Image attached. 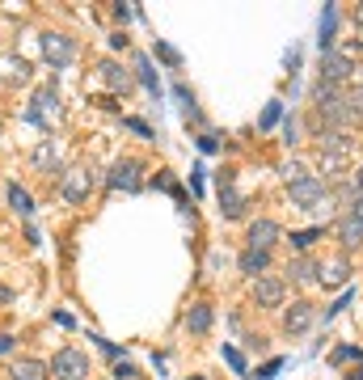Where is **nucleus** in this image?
<instances>
[{
    "instance_id": "b1692460",
    "label": "nucleus",
    "mask_w": 363,
    "mask_h": 380,
    "mask_svg": "<svg viewBox=\"0 0 363 380\" xmlns=\"http://www.w3.org/2000/svg\"><path fill=\"white\" fill-rule=\"evenodd\" d=\"M220 360H224V364H228V368H233L237 376H245V380H250V372H245V355H241L237 347H228V343H224V347H220Z\"/></svg>"
},
{
    "instance_id": "39448f33",
    "label": "nucleus",
    "mask_w": 363,
    "mask_h": 380,
    "mask_svg": "<svg viewBox=\"0 0 363 380\" xmlns=\"http://www.w3.org/2000/svg\"><path fill=\"white\" fill-rule=\"evenodd\" d=\"M351 51H355V47H330V51H321V80H326V85H347V80L355 76Z\"/></svg>"
},
{
    "instance_id": "2f4dec72",
    "label": "nucleus",
    "mask_w": 363,
    "mask_h": 380,
    "mask_svg": "<svg viewBox=\"0 0 363 380\" xmlns=\"http://www.w3.org/2000/svg\"><path fill=\"white\" fill-rule=\"evenodd\" d=\"M279 368H283V360H271L266 368H258V372H254L250 380H275V372H279Z\"/></svg>"
},
{
    "instance_id": "f257e3e1",
    "label": "nucleus",
    "mask_w": 363,
    "mask_h": 380,
    "mask_svg": "<svg viewBox=\"0 0 363 380\" xmlns=\"http://www.w3.org/2000/svg\"><path fill=\"white\" fill-rule=\"evenodd\" d=\"M59 114H63V110H59V89H55V85L34 89V97H30V106H25V123L51 131V127L59 123Z\"/></svg>"
},
{
    "instance_id": "5701e85b",
    "label": "nucleus",
    "mask_w": 363,
    "mask_h": 380,
    "mask_svg": "<svg viewBox=\"0 0 363 380\" xmlns=\"http://www.w3.org/2000/svg\"><path fill=\"white\" fill-rule=\"evenodd\" d=\"M321 237H326V228H300V233H292L288 241H292V250L304 254V250H313V241H321Z\"/></svg>"
},
{
    "instance_id": "c9c22d12",
    "label": "nucleus",
    "mask_w": 363,
    "mask_h": 380,
    "mask_svg": "<svg viewBox=\"0 0 363 380\" xmlns=\"http://www.w3.org/2000/svg\"><path fill=\"white\" fill-rule=\"evenodd\" d=\"M13 347H17V338L13 334H0V355H13Z\"/></svg>"
},
{
    "instance_id": "473e14b6",
    "label": "nucleus",
    "mask_w": 363,
    "mask_h": 380,
    "mask_svg": "<svg viewBox=\"0 0 363 380\" xmlns=\"http://www.w3.org/2000/svg\"><path fill=\"white\" fill-rule=\"evenodd\" d=\"M114 376H118V380H131V376H135V364L118 360V364H114Z\"/></svg>"
},
{
    "instance_id": "1a4fd4ad",
    "label": "nucleus",
    "mask_w": 363,
    "mask_h": 380,
    "mask_svg": "<svg viewBox=\"0 0 363 380\" xmlns=\"http://www.w3.org/2000/svg\"><path fill=\"white\" fill-rule=\"evenodd\" d=\"M279 237H283V228H279L275 220H254V224H250V233H245L250 250H266V254L275 250V241H279Z\"/></svg>"
},
{
    "instance_id": "6ab92c4d",
    "label": "nucleus",
    "mask_w": 363,
    "mask_h": 380,
    "mask_svg": "<svg viewBox=\"0 0 363 380\" xmlns=\"http://www.w3.org/2000/svg\"><path fill=\"white\" fill-rule=\"evenodd\" d=\"M317 140H321V148H326L330 157H343V152L351 148V131H334V127H326Z\"/></svg>"
},
{
    "instance_id": "bb28decb",
    "label": "nucleus",
    "mask_w": 363,
    "mask_h": 380,
    "mask_svg": "<svg viewBox=\"0 0 363 380\" xmlns=\"http://www.w3.org/2000/svg\"><path fill=\"white\" fill-rule=\"evenodd\" d=\"M156 55H161L169 68H182V51H178V47H169L165 38H156Z\"/></svg>"
},
{
    "instance_id": "a19ab883",
    "label": "nucleus",
    "mask_w": 363,
    "mask_h": 380,
    "mask_svg": "<svg viewBox=\"0 0 363 380\" xmlns=\"http://www.w3.org/2000/svg\"><path fill=\"white\" fill-rule=\"evenodd\" d=\"M355 25H363V4L355 8Z\"/></svg>"
},
{
    "instance_id": "4be33fe9",
    "label": "nucleus",
    "mask_w": 363,
    "mask_h": 380,
    "mask_svg": "<svg viewBox=\"0 0 363 380\" xmlns=\"http://www.w3.org/2000/svg\"><path fill=\"white\" fill-rule=\"evenodd\" d=\"M8 207H13L17 216H34V199H30V190L17 186V182H8Z\"/></svg>"
},
{
    "instance_id": "6e6552de",
    "label": "nucleus",
    "mask_w": 363,
    "mask_h": 380,
    "mask_svg": "<svg viewBox=\"0 0 363 380\" xmlns=\"http://www.w3.org/2000/svg\"><path fill=\"white\" fill-rule=\"evenodd\" d=\"M42 51H47V59H51L55 68H68V63L76 59V42H72L68 34H42Z\"/></svg>"
},
{
    "instance_id": "79ce46f5",
    "label": "nucleus",
    "mask_w": 363,
    "mask_h": 380,
    "mask_svg": "<svg viewBox=\"0 0 363 380\" xmlns=\"http://www.w3.org/2000/svg\"><path fill=\"white\" fill-rule=\"evenodd\" d=\"M0 300H8V288H0Z\"/></svg>"
},
{
    "instance_id": "37998d69",
    "label": "nucleus",
    "mask_w": 363,
    "mask_h": 380,
    "mask_svg": "<svg viewBox=\"0 0 363 380\" xmlns=\"http://www.w3.org/2000/svg\"><path fill=\"white\" fill-rule=\"evenodd\" d=\"M186 380H203V376H186Z\"/></svg>"
},
{
    "instance_id": "cd10ccee",
    "label": "nucleus",
    "mask_w": 363,
    "mask_h": 380,
    "mask_svg": "<svg viewBox=\"0 0 363 380\" xmlns=\"http://www.w3.org/2000/svg\"><path fill=\"white\" fill-rule=\"evenodd\" d=\"M279 118H283V102H271V106H266V110H262V118H258V127H262V131H266V127H275V123H279Z\"/></svg>"
},
{
    "instance_id": "f704fd0d",
    "label": "nucleus",
    "mask_w": 363,
    "mask_h": 380,
    "mask_svg": "<svg viewBox=\"0 0 363 380\" xmlns=\"http://www.w3.org/2000/svg\"><path fill=\"white\" fill-rule=\"evenodd\" d=\"M199 148H203V152H216V148H220V140H216V135H199Z\"/></svg>"
},
{
    "instance_id": "0eeeda50",
    "label": "nucleus",
    "mask_w": 363,
    "mask_h": 380,
    "mask_svg": "<svg viewBox=\"0 0 363 380\" xmlns=\"http://www.w3.org/2000/svg\"><path fill=\"white\" fill-rule=\"evenodd\" d=\"M283 296H288V283H283L279 275H262V279H254V305H258V309H279Z\"/></svg>"
},
{
    "instance_id": "e433bc0d",
    "label": "nucleus",
    "mask_w": 363,
    "mask_h": 380,
    "mask_svg": "<svg viewBox=\"0 0 363 380\" xmlns=\"http://www.w3.org/2000/svg\"><path fill=\"white\" fill-rule=\"evenodd\" d=\"M110 47H114V51H123V47H127V34H123V30H114V34H110Z\"/></svg>"
},
{
    "instance_id": "72a5a7b5",
    "label": "nucleus",
    "mask_w": 363,
    "mask_h": 380,
    "mask_svg": "<svg viewBox=\"0 0 363 380\" xmlns=\"http://www.w3.org/2000/svg\"><path fill=\"white\" fill-rule=\"evenodd\" d=\"M114 21L127 25V21H131V4H114Z\"/></svg>"
},
{
    "instance_id": "ea45409f",
    "label": "nucleus",
    "mask_w": 363,
    "mask_h": 380,
    "mask_svg": "<svg viewBox=\"0 0 363 380\" xmlns=\"http://www.w3.org/2000/svg\"><path fill=\"white\" fill-rule=\"evenodd\" d=\"M347 380H363V364H359V368H355V372H351Z\"/></svg>"
},
{
    "instance_id": "9b49d317",
    "label": "nucleus",
    "mask_w": 363,
    "mask_h": 380,
    "mask_svg": "<svg viewBox=\"0 0 363 380\" xmlns=\"http://www.w3.org/2000/svg\"><path fill=\"white\" fill-rule=\"evenodd\" d=\"M237 266H241V275H254V279H262V275L271 271V254H266V250H250V245H245V254L237 258Z\"/></svg>"
},
{
    "instance_id": "f8f14e48",
    "label": "nucleus",
    "mask_w": 363,
    "mask_h": 380,
    "mask_svg": "<svg viewBox=\"0 0 363 380\" xmlns=\"http://www.w3.org/2000/svg\"><path fill=\"white\" fill-rule=\"evenodd\" d=\"M313 326V305H304V300H296L288 313H283V330L288 334H304Z\"/></svg>"
},
{
    "instance_id": "c85d7f7f",
    "label": "nucleus",
    "mask_w": 363,
    "mask_h": 380,
    "mask_svg": "<svg viewBox=\"0 0 363 380\" xmlns=\"http://www.w3.org/2000/svg\"><path fill=\"white\" fill-rule=\"evenodd\" d=\"M123 127H127V131H135L140 140H156V135H152V127H148L144 118H135V114H127V118H123Z\"/></svg>"
},
{
    "instance_id": "4468645a",
    "label": "nucleus",
    "mask_w": 363,
    "mask_h": 380,
    "mask_svg": "<svg viewBox=\"0 0 363 380\" xmlns=\"http://www.w3.org/2000/svg\"><path fill=\"white\" fill-rule=\"evenodd\" d=\"M34 169H38V173H55V169H59V148H55V140H42V144L34 148Z\"/></svg>"
},
{
    "instance_id": "a211bd4d",
    "label": "nucleus",
    "mask_w": 363,
    "mask_h": 380,
    "mask_svg": "<svg viewBox=\"0 0 363 380\" xmlns=\"http://www.w3.org/2000/svg\"><path fill=\"white\" fill-rule=\"evenodd\" d=\"M334 38H338V4H326V13H321V51H330L334 47Z\"/></svg>"
},
{
    "instance_id": "f03ea898",
    "label": "nucleus",
    "mask_w": 363,
    "mask_h": 380,
    "mask_svg": "<svg viewBox=\"0 0 363 380\" xmlns=\"http://www.w3.org/2000/svg\"><path fill=\"white\" fill-rule=\"evenodd\" d=\"M288 199H292V207H300V212H317V207H334V199H330V190H326V178H300V182H292L288 186Z\"/></svg>"
},
{
    "instance_id": "aec40b11",
    "label": "nucleus",
    "mask_w": 363,
    "mask_h": 380,
    "mask_svg": "<svg viewBox=\"0 0 363 380\" xmlns=\"http://www.w3.org/2000/svg\"><path fill=\"white\" fill-rule=\"evenodd\" d=\"M347 279H351V262H347V258H334V262H326V266H321V283L343 288Z\"/></svg>"
},
{
    "instance_id": "9d476101",
    "label": "nucleus",
    "mask_w": 363,
    "mask_h": 380,
    "mask_svg": "<svg viewBox=\"0 0 363 380\" xmlns=\"http://www.w3.org/2000/svg\"><path fill=\"white\" fill-rule=\"evenodd\" d=\"M97 72H101V80H106V89H110V93H127V89H131V80H135V76H131L118 59H101V68H97Z\"/></svg>"
},
{
    "instance_id": "20e7f679",
    "label": "nucleus",
    "mask_w": 363,
    "mask_h": 380,
    "mask_svg": "<svg viewBox=\"0 0 363 380\" xmlns=\"http://www.w3.org/2000/svg\"><path fill=\"white\" fill-rule=\"evenodd\" d=\"M97 173H101L97 165H76V169H68V173L59 178V195H63L68 203H85V199H89V190L101 182Z\"/></svg>"
},
{
    "instance_id": "412c9836",
    "label": "nucleus",
    "mask_w": 363,
    "mask_h": 380,
    "mask_svg": "<svg viewBox=\"0 0 363 380\" xmlns=\"http://www.w3.org/2000/svg\"><path fill=\"white\" fill-rule=\"evenodd\" d=\"M135 72H140V85L156 97V93H161V76L152 72V59H148V55H135Z\"/></svg>"
},
{
    "instance_id": "423d86ee",
    "label": "nucleus",
    "mask_w": 363,
    "mask_h": 380,
    "mask_svg": "<svg viewBox=\"0 0 363 380\" xmlns=\"http://www.w3.org/2000/svg\"><path fill=\"white\" fill-rule=\"evenodd\" d=\"M106 186H110V190H127V195H135V190L144 186V178H140V161H131V157L114 161L110 173H106Z\"/></svg>"
},
{
    "instance_id": "a878e982",
    "label": "nucleus",
    "mask_w": 363,
    "mask_h": 380,
    "mask_svg": "<svg viewBox=\"0 0 363 380\" xmlns=\"http://www.w3.org/2000/svg\"><path fill=\"white\" fill-rule=\"evenodd\" d=\"M279 173L288 178V186H292V182H300V178H309V169H304V161H296V157H292V161H283V165H279Z\"/></svg>"
},
{
    "instance_id": "f3484780",
    "label": "nucleus",
    "mask_w": 363,
    "mask_h": 380,
    "mask_svg": "<svg viewBox=\"0 0 363 380\" xmlns=\"http://www.w3.org/2000/svg\"><path fill=\"white\" fill-rule=\"evenodd\" d=\"M8 376H13V380H51V372H47L42 360H17Z\"/></svg>"
},
{
    "instance_id": "c756f323",
    "label": "nucleus",
    "mask_w": 363,
    "mask_h": 380,
    "mask_svg": "<svg viewBox=\"0 0 363 380\" xmlns=\"http://www.w3.org/2000/svg\"><path fill=\"white\" fill-rule=\"evenodd\" d=\"M283 140H288V144H300V118H296V114L283 118Z\"/></svg>"
},
{
    "instance_id": "2eb2a0df",
    "label": "nucleus",
    "mask_w": 363,
    "mask_h": 380,
    "mask_svg": "<svg viewBox=\"0 0 363 380\" xmlns=\"http://www.w3.org/2000/svg\"><path fill=\"white\" fill-rule=\"evenodd\" d=\"M288 275H292L296 283H313V279L321 275V266H317V258L300 254V258H292V262H288Z\"/></svg>"
},
{
    "instance_id": "58836bf2",
    "label": "nucleus",
    "mask_w": 363,
    "mask_h": 380,
    "mask_svg": "<svg viewBox=\"0 0 363 380\" xmlns=\"http://www.w3.org/2000/svg\"><path fill=\"white\" fill-rule=\"evenodd\" d=\"M351 182H355V190H359V195H363V169H359V173H355V178H351Z\"/></svg>"
},
{
    "instance_id": "ddd939ff",
    "label": "nucleus",
    "mask_w": 363,
    "mask_h": 380,
    "mask_svg": "<svg viewBox=\"0 0 363 380\" xmlns=\"http://www.w3.org/2000/svg\"><path fill=\"white\" fill-rule=\"evenodd\" d=\"M334 233H338V241H343L347 250H359V245H363V220L355 216V212H347V216L338 220V228H334Z\"/></svg>"
},
{
    "instance_id": "7c9ffc66",
    "label": "nucleus",
    "mask_w": 363,
    "mask_h": 380,
    "mask_svg": "<svg viewBox=\"0 0 363 380\" xmlns=\"http://www.w3.org/2000/svg\"><path fill=\"white\" fill-rule=\"evenodd\" d=\"M343 165H347V157H330V152L321 157V173H326V178H334V173H338Z\"/></svg>"
},
{
    "instance_id": "4c0bfd02",
    "label": "nucleus",
    "mask_w": 363,
    "mask_h": 380,
    "mask_svg": "<svg viewBox=\"0 0 363 380\" xmlns=\"http://www.w3.org/2000/svg\"><path fill=\"white\" fill-rule=\"evenodd\" d=\"M351 212H355V216H359V220H363V195H359V199H355V207H351Z\"/></svg>"
},
{
    "instance_id": "dca6fc26",
    "label": "nucleus",
    "mask_w": 363,
    "mask_h": 380,
    "mask_svg": "<svg viewBox=\"0 0 363 380\" xmlns=\"http://www.w3.org/2000/svg\"><path fill=\"white\" fill-rule=\"evenodd\" d=\"M211 317H216V313H211V305H203V300H199V305H190V309H186V330H190V334H207V330H211Z\"/></svg>"
},
{
    "instance_id": "393cba45",
    "label": "nucleus",
    "mask_w": 363,
    "mask_h": 380,
    "mask_svg": "<svg viewBox=\"0 0 363 380\" xmlns=\"http://www.w3.org/2000/svg\"><path fill=\"white\" fill-rule=\"evenodd\" d=\"M330 364H363V351L359 347H351V343H343V347H334V355H330Z\"/></svg>"
},
{
    "instance_id": "c03bdc74",
    "label": "nucleus",
    "mask_w": 363,
    "mask_h": 380,
    "mask_svg": "<svg viewBox=\"0 0 363 380\" xmlns=\"http://www.w3.org/2000/svg\"><path fill=\"white\" fill-rule=\"evenodd\" d=\"M359 47H363V38H359Z\"/></svg>"
},
{
    "instance_id": "7ed1b4c3",
    "label": "nucleus",
    "mask_w": 363,
    "mask_h": 380,
    "mask_svg": "<svg viewBox=\"0 0 363 380\" xmlns=\"http://www.w3.org/2000/svg\"><path fill=\"white\" fill-rule=\"evenodd\" d=\"M47 372H51V380H89V355L80 351V347H59L55 351V360L47 364Z\"/></svg>"
}]
</instances>
